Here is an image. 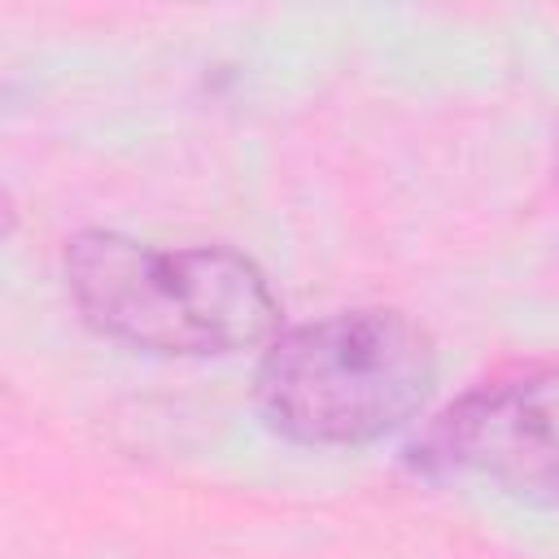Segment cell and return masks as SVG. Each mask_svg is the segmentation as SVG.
<instances>
[{
    "mask_svg": "<svg viewBox=\"0 0 559 559\" xmlns=\"http://www.w3.org/2000/svg\"><path fill=\"white\" fill-rule=\"evenodd\" d=\"M66 288L109 341L175 358L253 349L280 328V297L253 258L227 245H153L92 227L66 240Z\"/></svg>",
    "mask_w": 559,
    "mask_h": 559,
    "instance_id": "1",
    "label": "cell"
},
{
    "mask_svg": "<svg viewBox=\"0 0 559 559\" xmlns=\"http://www.w3.org/2000/svg\"><path fill=\"white\" fill-rule=\"evenodd\" d=\"M437 389L432 332L393 306L336 310L271 336L253 402L301 445H371L411 424Z\"/></svg>",
    "mask_w": 559,
    "mask_h": 559,
    "instance_id": "2",
    "label": "cell"
},
{
    "mask_svg": "<svg viewBox=\"0 0 559 559\" xmlns=\"http://www.w3.org/2000/svg\"><path fill=\"white\" fill-rule=\"evenodd\" d=\"M415 463L485 480L533 507H559V367L463 393L432 419Z\"/></svg>",
    "mask_w": 559,
    "mask_h": 559,
    "instance_id": "3",
    "label": "cell"
}]
</instances>
